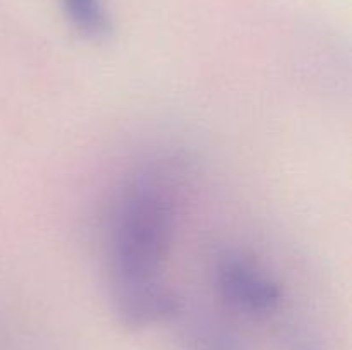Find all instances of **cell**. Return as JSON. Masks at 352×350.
<instances>
[{"label": "cell", "instance_id": "3", "mask_svg": "<svg viewBox=\"0 0 352 350\" xmlns=\"http://www.w3.org/2000/svg\"><path fill=\"white\" fill-rule=\"evenodd\" d=\"M182 350H246L236 331L212 316H192L182 323Z\"/></svg>", "mask_w": 352, "mask_h": 350}, {"label": "cell", "instance_id": "5", "mask_svg": "<svg viewBox=\"0 0 352 350\" xmlns=\"http://www.w3.org/2000/svg\"><path fill=\"white\" fill-rule=\"evenodd\" d=\"M289 347H291V350H320L315 343L309 342V338L301 335H292Z\"/></svg>", "mask_w": 352, "mask_h": 350}, {"label": "cell", "instance_id": "2", "mask_svg": "<svg viewBox=\"0 0 352 350\" xmlns=\"http://www.w3.org/2000/svg\"><path fill=\"white\" fill-rule=\"evenodd\" d=\"M213 278L222 301L241 314H270L282 302L280 285L239 253L226 250L220 254L215 261Z\"/></svg>", "mask_w": 352, "mask_h": 350}, {"label": "cell", "instance_id": "1", "mask_svg": "<svg viewBox=\"0 0 352 350\" xmlns=\"http://www.w3.org/2000/svg\"><path fill=\"white\" fill-rule=\"evenodd\" d=\"M165 168H144L124 185L109 239L110 302L129 329L174 319L182 302L160 273L174 239L177 182Z\"/></svg>", "mask_w": 352, "mask_h": 350}, {"label": "cell", "instance_id": "4", "mask_svg": "<svg viewBox=\"0 0 352 350\" xmlns=\"http://www.w3.org/2000/svg\"><path fill=\"white\" fill-rule=\"evenodd\" d=\"M71 26L91 41H105L113 34V21L102 0H60Z\"/></svg>", "mask_w": 352, "mask_h": 350}]
</instances>
